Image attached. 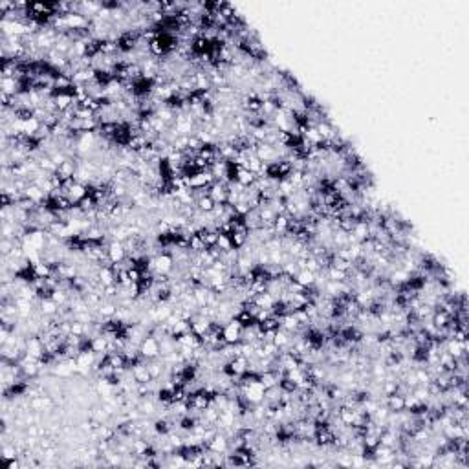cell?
<instances>
[{
	"label": "cell",
	"mask_w": 469,
	"mask_h": 469,
	"mask_svg": "<svg viewBox=\"0 0 469 469\" xmlns=\"http://www.w3.org/2000/svg\"><path fill=\"white\" fill-rule=\"evenodd\" d=\"M140 354L145 359H156L160 356V341L154 336H147L140 343Z\"/></svg>",
	"instance_id": "obj_1"
},
{
	"label": "cell",
	"mask_w": 469,
	"mask_h": 469,
	"mask_svg": "<svg viewBox=\"0 0 469 469\" xmlns=\"http://www.w3.org/2000/svg\"><path fill=\"white\" fill-rule=\"evenodd\" d=\"M240 337H242V324L233 317L224 326V341L227 345H237L240 343Z\"/></svg>",
	"instance_id": "obj_2"
},
{
	"label": "cell",
	"mask_w": 469,
	"mask_h": 469,
	"mask_svg": "<svg viewBox=\"0 0 469 469\" xmlns=\"http://www.w3.org/2000/svg\"><path fill=\"white\" fill-rule=\"evenodd\" d=\"M106 255H108V259H110L112 264L121 262L123 259H126L125 244H123V242H118V240H112V242L108 244V247H106Z\"/></svg>",
	"instance_id": "obj_3"
},
{
	"label": "cell",
	"mask_w": 469,
	"mask_h": 469,
	"mask_svg": "<svg viewBox=\"0 0 469 469\" xmlns=\"http://www.w3.org/2000/svg\"><path fill=\"white\" fill-rule=\"evenodd\" d=\"M207 449L213 453H225L229 449V438L224 433H218L211 442H207Z\"/></svg>",
	"instance_id": "obj_4"
},
{
	"label": "cell",
	"mask_w": 469,
	"mask_h": 469,
	"mask_svg": "<svg viewBox=\"0 0 469 469\" xmlns=\"http://www.w3.org/2000/svg\"><path fill=\"white\" fill-rule=\"evenodd\" d=\"M385 405L391 413H401L405 411V396H399V394H389L385 399Z\"/></svg>",
	"instance_id": "obj_5"
},
{
	"label": "cell",
	"mask_w": 469,
	"mask_h": 469,
	"mask_svg": "<svg viewBox=\"0 0 469 469\" xmlns=\"http://www.w3.org/2000/svg\"><path fill=\"white\" fill-rule=\"evenodd\" d=\"M235 180H237L238 183H242L244 187H247V185H253V183H255L257 174H253L251 171H247V169H244V167H237Z\"/></svg>",
	"instance_id": "obj_6"
},
{
	"label": "cell",
	"mask_w": 469,
	"mask_h": 469,
	"mask_svg": "<svg viewBox=\"0 0 469 469\" xmlns=\"http://www.w3.org/2000/svg\"><path fill=\"white\" fill-rule=\"evenodd\" d=\"M315 277H317V273H312L308 270H299V273L295 275V280H297L301 286L312 288L315 286Z\"/></svg>",
	"instance_id": "obj_7"
},
{
	"label": "cell",
	"mask_w": 469,
	"mask_h": 469,
	"mask_svg": "<svg viewBox=\"0 0 469 469\" xmlns=\"http://www.w3.org/2000/svg\"><path fill=\"white\" fill-rule=\"evenodd\" d=\"M215 200L211 198V196H203V198H200V200H196V209L202 211V213H211V211L215 209Z\"/></svg>",
	"instance_id": "obj_8"
},
{
	"label": "cell",
	"mask_w": 469,
	"mask_h": 469,
	"mask_svg": "<svg viewBox=\"0 0 469 469\" xmlns=\"http://www.w3.org/2000/svg\"><path fill=\"white\" fill-rule=\"evenodd\" d=\"M203 249H207V246H205V242H203L202 238H200L195 233V235L191 237V240H189V251L191 253H200V251H203Z\"/></svg>",
	"instance_id": "obj_9"
},
{
	"label": "cell",
	"mask_w": 469,
	"mask_h": 469,
	"mask_svg": "<svg viewBox=\"0 0 469 469\" xmlns=\"http://www.w3.org/2000/svg\"><path fill=\"white\" fill-rule=\"evenodd\" d=\"M217 247H220L222 251H229V249H233V244H231V238H229V235H224V233H220V235H218Z\"/></svg>",
	"instance_id": "obj_10"
},
{
	"label": "cell",
	"mask_w": 469,
	"mask_h": 469,
	"mask_svg": "<svg viewBox=\"0 0 469 469\" xmlns=\"http://www.w3.org/2000/svg\"><path fill=\"white\" fill-rule=\"evenodd\" d=\"M154 431L158 434H169L171 433V423H169L165 418H160V420L154 423Z\"/></svg>",
	"instance_id": "obj_11"
}]
</instances>
